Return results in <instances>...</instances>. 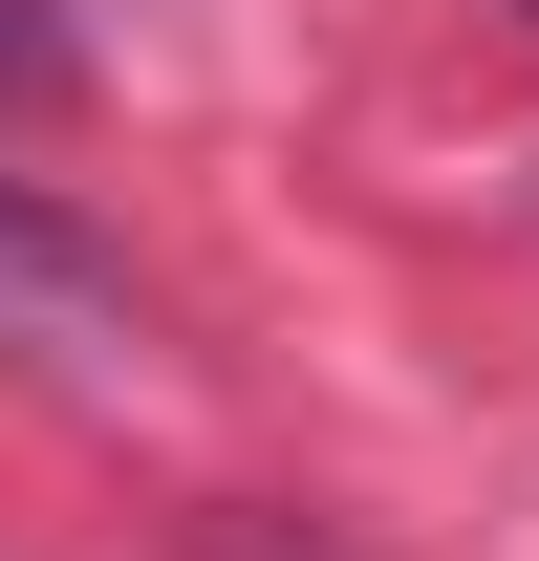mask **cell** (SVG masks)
Returning a JSON list of instances; mask_svg holds the SVG:
<instances>
[{
    "mask_svg": "<svg viewBox=\"0 0 539 561\" xmlns=\"http://www.w3.org/2000/svg\"><path fill=\"white\" fill-rule=\"evenodd\" d=\"M0 346H130L108 260H87L66 216H22V195H0Z\"/></svg>",
    "mask_w": 539,
    "mask_h": 561,
    "instance_id": "cell-1",
    "label": "cell"
},
{
    "mask_svg": "<svg viewBox=\"0 0 539 561\" xmlns=\"http://www.w3.org/2000/svg\"><path fill=\"white\" fill-rule=\"evenodd\" d=\"M44 87H66V22H44V0H0V108H44Z\"/></svg>",
    "mask_w": 539,
    "mask_h": 561,
    "instance_id": "cell-2",
    "label": "cell"
},
{
    "mask_svg": "<svg viewBox=\"0 0 539 561\" xmlns=\"http://www.w3.org/2000/svg\"><path fill=\"white\" fill-rule=\"evenodd\" d=\"M518 22H539V0H518Z\"/></svg>",
    "mask_w": 539,
    "mask_h": 561,
    "instance_id": "cell-3",
    "label": "cell"
}]
</instances>
